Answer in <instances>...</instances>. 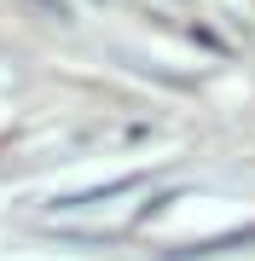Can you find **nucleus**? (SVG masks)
I'll return each instance as SVG.
<instances>
[{
  "mask_svg": "<svg viewBox=\"0 0 255 261\" xmlns=\"http://www.w3.org/2000/svg\"><path fill=\"white\" fill-rule=\"evenodd\" d=\"M139 186V174H122V180H110V186H87V192H70V197H58V209H87V203H104V197H116V192H133Z\"/></svg>",
  "mask_w": 255,
  "mask_h": 261,
  "instance_id": "obj_2",
  "label": "nucleus"
},
{
  "mask_svg": "<svg viewBox=\"0 0 255 261\" xmlns=\"http://www.w3.org/2000/svg\"><path fill=\"white\" fill-rule=\"evenodd\" d=\"M249 244H255V226H238V232H220V238H203V244L174 250V261H191V255H226V250H249Z\"/></svg>",
  "mask_w": 255,
  "mask_h": 261,
  "instance_id": "obj_1",
  "label": "nucleus"
}]
</instances>
